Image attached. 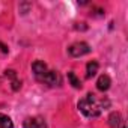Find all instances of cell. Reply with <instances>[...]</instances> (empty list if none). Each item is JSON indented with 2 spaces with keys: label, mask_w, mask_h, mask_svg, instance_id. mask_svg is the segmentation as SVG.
Here are the masks:
<instances>
[{
  "label": "cell",
  "mask_w": 128,
  "mask_h": 128,
  "mask_svg": "<svg viewBox=\"0 0 128 128\" xmlns=\"http://www.w3.org/2000/svg\"><path fill=\"white\" fill-rule=\"evenodd\" d=\"M110 106V101L106 96H98L95 94H88L84 98L78 101L80 112L88 118H98L102 110H106Z\"/></svg>",
  "instance_id": "cell-1"
},
{
  "label": "cell",
  "mask_w": 128,
  "mask_h": 128,
  "mask_svg": "<svg viewBox=\"0 0 128 128\" xmlns=\"http://www.w3.org/2000/svg\"><path fill=\"white\" fill-rule=\"evenodd\" d=\"M68 53H70V56H72V57H82V56L90 53V47H89L88 42H76V44L70 45Z\"/></svg>",
  "instance_id": "cell-2"
},
{
  "label": "cell",
  "mask_w": 128,
  "mask_h": 128,
  "mask_svg": "<svg viewBox=\"0 0 128 128\" xmlns=\"http://www.w3.org/2000/svg\"><path fill=\"white\" fill-rule=\"evenodd\" d=\"M38 80H39V82H44V83H47V84H50V86H59V84L62 83L60 74H59L57 71H47L44 76L38 77Z\"/></svg>",
  "instance_id": "cell-3"
},
{
  "label": "cell",
  "mask_w": 128,
  "mask_h": 128,
  "mask_svg": "<svg viewBox=\"0 0 128 128\" xmlns=\"http://www.w3.org/2000/svg\"><path fill=\"white\" fill-rule=\"evenodd\" d=\"M23 126H24V128H48L47 122H45L42 118H39V116L27 118V119L24 120V125H23Z\"/></svg>",
  "instance_id": "cell-4"
},
{
  "label": "cell",
  "mask_w": 128,
  "mask_h": 128,
  "mask_svg": "<svg viewBox=\"0 0 128 128\" xmlns=\"http://www.w3.org/2000/svg\"><path fill=\"white\" fill-rule=\"evenodd\" d=\"M110 84H112V80H110V77L106 76V74L100 76L98 80H96V88H98V90H101V92H106V90L110 88Z\"/></svg>",
  "instance_id": "cell-5"
},
{
  "label": "cell",
  "mask_w": 128,
  "mask_h": 128,
  "mask_svg": "<svg viewBox=\"0 0 128 128\" xmlns=\"http://www.w3.org/2000/svg\"><path fill=\"white\" fill-rule=\"evenodd\" d=\"M32 70H33V72H35L36 77H41V76H44L47 72V65L42 60H35L32 63Z\"/></svg>",
  "instance_id": "cell-6"
},
{
  "label": "cell",
  "mask_w": 128,
  "mask_h": 128,
  "mask_svg": "<svg viewBox=\"0 0 128 128\" xmlns=\"http://www.w3.org/2000/svg\"><path fill=\"white\" fill-rule=\"evenodd\" d=\"M98 62L96 60H90L88 65H86V77L88 78H90V77H94L96 72H98Z\"/></svg>",
  "instance_id": "cell-7"
},
{
  "label": "cell",
  "mask_w": 128,
  "mask_h": 128,
  "mask_svg": "<svg viewBox=\"0 0 128 128\" xmlns=\"http://www.w3.org/2000/svg\"><path fill=\"white\" fill-rule=\"evenodd\" d=\"M0 128H14L12 119H11L8 114L0 113Z\"/></svg>",
  "instance_id": "cell-8"
},
{
  "label": "cell",
  "mask_w": 128,
  "mask_h": 128,
  "mask_svg": "<svg viewBox=\"0 0 128 128\" xmlns=\"http://www.w3.org/2000/svg\"><path fill=\"white\" fill-rule=\"evenodd\" d=\"M122 118H120V114L118 113V112H113L112 114H110V118H108V122H110V126L112 128H116V126H119L122 122Z\"/></svg>",
  "instance_id": "cell-9"
},
{
  "label": "cell",
  "mask_w": 128,
  "mask_h": 128,
  "mask_svg": "<svg viewBox=\"0 0 128 128\" xmlns=\"http://www.w3.org/2000/svg\"><path fill=\"white\" fill-rule=\"evenodd\" d=\"M68 80H70V83L72 84V88H76V89H82V82L77 78V76H76L72 71L68 72Z\"/></svg>",
  "instance_id": "cell-10"
},
{
  "label": "cell",
  "mask_w": 128,
  "mask_h": 128,
  "mask_svg": "<svg viewBox=\"0 0 128 128\" xmlns=\"http://www.w3.org/2000/svg\"><path fill=\"white\" fill-rule=\"evenodd\" d=\"M5 76H6V77H9L11 80L17 78V74H15V71H14V70H6V71H5Z\"/></svg>",
  "instance_id": "cell-11"
},
{
  "label": "cell",
  "mask_w": 128,
  "mask_h": 128,
  "mask_svg": "<svg viewBox=\"0 0 128 128\" xmlns=\"http://www.w3.org/2000/svg\"><path fill=\"white\" fill-rule=\"evenodd\" d=\"M20 88H21V82L18 78H14L12 80V90H18Z\"/></svg>",
  "instance_id": "cell-12"
},
{
  "label": "cell",
  "mask_w": 128,
  "mask_h": 128,
  "mask_svg": "<svg viewBox=\"0 0 128 128\" xmlns=\"http://www.w3.org/2000/svg\"><path fill=\"white\" fill-rule=\"evenodd\" d=\"M29 8H30V3H20V11H21V14H26V12L29 11Z\"/></svg>",
  "instance_id": "cell-13"
},
{
  "label": "cell",
  "mask_w": 128,
  "mask_h": 128,
  "mask_svg": "<svg viewBox=\"0 0 128 128\" xmlns=\"http://www.w3.org/2000/svg\"><path fill=\"white\" fill-rule=\"evenodd\" d=\"M0 50H2L3 53H8V51H9V50H8V47H6L3 42H0Z\"/></svg>",
  "instance_id": "cell-14"
},
{
  "label": "cell",
  "mask_w": 128,
  "mask_h": 128,
  "mask_svg": "<svg viewBox=\"0 0 128 128\" xmlns=\"http://www.w3.org/2000/svg\"><path fill=\"white\" fill-rule=\"evenodd\" d=\"M120 128H125V126H124V125H122V126H120Z\"/></svg>",
  "instance_id": "cell-15"
}]
</instances>
